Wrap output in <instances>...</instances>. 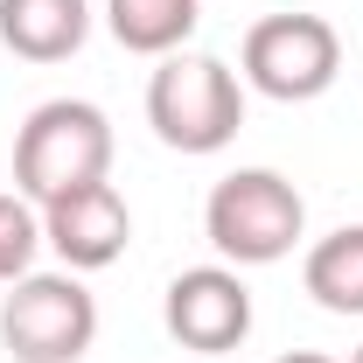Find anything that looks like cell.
<instances>
[{
  "instance_id": "1",
  "label": "cell",
  "mask_w": 363,
  "mask_h": 363,
  "mask_svg": "<svg viewBox=\"0 0 363 363\" xmlns=\"http://www.w3.org/2000/svg\"><path fill=\"white\" fill-rule=\"evenodd\" d=\"M112 175V119L91 98H49L14 133V189L43 210L56 196Z\"/></svg>"
},
{
  "instance_id": "2",
  "label": "cell",
  "mask_w": 363,
  "mask_h": 363,
  "mask_svg": "<svg viewBox=\"0 0 363 363\" xmlns=\"http://www.w3.org/2000/svg\"><path fill=\"white\" fill-rule=\"evenodd\" d=\"M147 126L175 154H217L245 126V84L224 56H196L175 49L161 56V70L147 77Z\"/></svg>"
},
{
  "instance_id": "3",
  "label": "cell",
  "mask_w": 363,
  "mask_h": 363,
  "mask_svg": "<svg viewBox=\"0 0 363 363\" xmlns=\"http://www.w3.org/2000/svg\"><path fill=\"white\" fill-rule=\"evenodd\" d=\"M203 230H210V245L230 266H279L301 245V230H308V203L272 168H238V175H224L210 189Z\"/></svg>"
},
{
  "instance_id": "4",
  "label": "cell",
  "mask_w": 363,
  "mask_h": 363,
  "mask_svg": "<svg viewBox=\"0 0 363 363\" xmlns=\"http://www.w3.org/2000/svg\"><path fill=\"white\" fill-rule=\"evenodd\" d=\"M98 342V301L77 272H28L0 301V350L14 363H77Z\"/></svg>"
},
{
  "instance_id": "5",
  "label": "cell",
  "mask_w": 363,
  "mask_h": 363,
  "mask_svg": "<svg viewBox=\"0 0 363 363\" xmlns=\"http://www.w3.org/2000/svg\"><path fill=\"white\" fill-rule=\"evenodd\" d=\"M245 84L279 98V105H308L342 77V35L321 14H266L245 35Z\"/></svg>"
},
{
  "instance_id": "6",
  "label": "cell",
  "mask_w": 363,
  "mask_h": 363,
  "mask_svg": "<svg viewBox=\"0 0 363 363\" xmlns=\"http://www.w3.org/2000/svg\"><path fill=\"white\" fill-rule=\"evenodd\" d=\"M161 321L182 350L196 357H224L252 335V286L238 279L230 266H189L168 279V301H161Z\"/></svg>"
},
{
  "instance_id": "7",
  "label": "cell",
  "mask_w": 363,
  "mask_h": 363,
  "mask_svg": "<svg viewBox=\"0 0 363 363\" xmlns=\"http://www.w3.org/2000/svg\"><path fill=\"white\" fill-rule=\"evenodd\" d=\"M133 238V210L112 182H84L70 196L43 203V245L63 259V272H105Z\"/></svg>"
},
{
  "instance_id": "8",
  "label": "cell",
  "mask_w": 363,
  "mask_h": 363,
  "mask_svg": "<svg viewBox=\"0 0 363 363\" xmlns=\"http://www.w3.org/2000/svg\"><path fill=\"white\" fill-rule=\"evenodd\" d=\"M91 35V0H0V43L21 63H63Z\"/></svg>"
},
{
  "instance_id": "9",
  "label": "cell",
  "mask_w": 363,
  "mask_h": 363,
  "mask_svg": "<svg viewBox=\"0 0 363 363\" xmlns=\"http://www.w3.org/2000/svg\"><path fill=\"white\" fill-rule=\"evenodd\" d=\"M203 21V0H105L112 43L133 56H175Z\"/></svg>"
},
{
  "instance_id": "10",
  "label": "cell",
  "mask_w": 363,
  "mask_h": 363,
  "mask_svg": "<svg viewBox=\"0 0 363 363\" xmlns=\"http://www.w3.org/2000/svg\"><path fill=\"white\" fill-rule=\"evenodd\" d=\"M308 294H315L328 315H363V224H342L328 230L315 252H308Z\"/></svg>"
},
{
  "instance_id": "11",
  "label": "cell",
  "mask_w": 363,
  "mask_h": 363,
  "mask_svg": "<svg viewBox=\"0 0 363 363\" xmlns=\"http://www.w3.org/2000/svg\"><path fill=\"white\" fill-rule=\"evenodd\" d=\"M35 252H43V210L21 189H0V286L28 279Z\"/></svg>"
},
{
  "instance_id": "12",
  "label": "cell",
  "mask_w": 363,
  "mask_h": 363,
  "mask_svg": "<svg viewBox=\"0 0 363 363\" xmlns=\"http://www.w3.org/2000/svg\"><path fill=\"white\" fill-rule=\"evenodd\" d=\"M279 363H328V357H315V350H294V357H279Z\"/></svg>"
},
{
  "instance_id": "13",
  "label": "cell",
  "mask_w": 363,
  "mask_h": 363,
  "mask_svg": "<svg viewBox=\"0 0 363 363\" xmlns=\"http://www.w3.org/2000/svg\"><path fill=\"white\" fill-rule=\"evenodd\" d=\"M350 363H363V350H357V357H350Z\"/></svg>"
}]
</instances>
